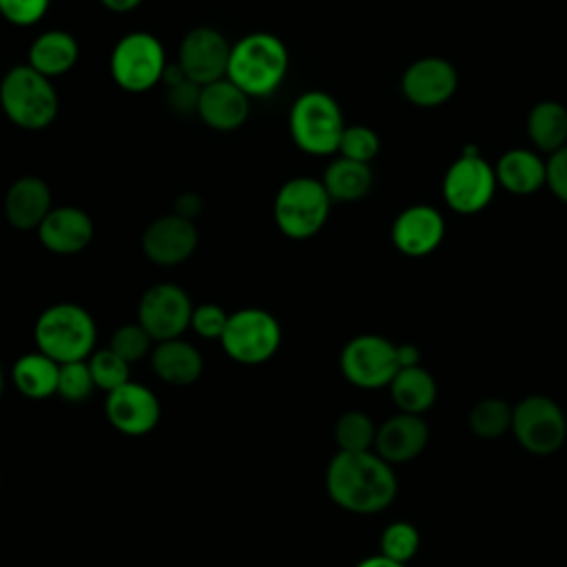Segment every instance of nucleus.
I'll return each instance as SVG.
<instances>
[{"label":"nucleus","instance_id":"1a4fd4ad","mask_svg":"<svg viewBox=\"0 0 567 567\" xmlns=\"http://www.w3.org/2000/svg\"><path fill=\"white\" fill-rule=\"evenodd\" d=\"M512 432L529 454H554L567 441V414L554 399L532 394L514 405Z\"/></svg>","mask_w":567,"mask_h":567},{"label":"nucleus","instance_id":"f257e3e1","mask_svg":"<svg viewBox=\"0 0 567 567\" xmlns=\"http://www.w3.org/2000/svg\"><path fill=\"white\" fill-rule=\"evenodd\" d=\"M330 501L350 514H377L396 496V476L377 452H337L326 467Z\"/></svg>","mask_w":567,"mask_h":567},{"label":"nucleus","instance_id":"6e6552de","mask_svg":"<svg viewBox=\"0 0 567 567\" xmlns=\"http://www.w3.org/2000/svg\"><path fill=\"white\" fill-rule=\"evenodd\" d=\"M219 343L235 363L261 365L277 354L281 326L277 317L264 308H241L228 315Z\"/></svg>","mask_w":567,"mask_h":567},{"label":"nucleus","instance_id":"4c0bfd02","mask_svg":"<svg viewBox=\"0 0 567 567\" xmlns=\"http://www.w3.org/2000/svg\"><path fill=\"white\" fill-rule=\"evenodd\" d=\"M545 168H547L545 186H549V190L563 204H567V146H563L556 153H551L547 157V162H545Z\"/></svg>","mask_w":567,"mask_h":567},{"label":"nucleus","instance_id":"0eeeda50","mask_svg":"<svg viewBox=\"0 0 567 567\" xmlns=\"http://www.w3.org/2000/svg\"><path fill=\"white\" fill-rule=\"evenodd\" d=\"M166 66V49L159 38L148 31L122 35L109 58L111 78L126 93L151 91L162 82Z\"/></svg>","mask_w":567,"mask_h":567},{"label":"nucleus","instance_id":"4468645a","mask_svg":"<svg viewBox=\"0 0 567 567\" xmlns=\"http://www.w3.org/2000/svg\"><path fill=\"white\" fill-rule=\"evenodd\" d=\"M104 414L111 427L120 434L144 436L157 427L162 405L148 385L128 381L106 394Z\"/></svg>","mask_w":567,"mask_h":567},{"label":"nucleus","instance_id":"c85d7f7f","mask_svg":"<svg viewBox=\"0 0 567 567\" xmlns=\"http://www.w3.org/2000/svg\"><path fill=\"white\" fill-rule=\"evenodd\" d=\"M377 425L359 410L343 412L334 423V441L339 452H370L374 447Z\"/></svg>","mask_w":567,"mask_h":567},{"label":"nucleus","instance_id":"f03ea898","mask_svg":"<svg viewBox=\"0 0 567 567\" xmlns=\"http://www.w3.org/2000/svg\"><path fill=\"white\" fill-rule=\"evenodd\" d=\"M290 53L281 38L268 31H252L233 42L226 78L250 100L270 97L288 75Z\"/></svg>","mask_w":567,"mask_h":567},{"label":"nucleus","instance_id":"9b49d317","mask_svg":"<svg viewBox=\"0 0 567 567\" xmlns=\"http://www.w3.org/2000/svg\"><path fill=\"white\" fill-rule=\"evenodd\" d=\"M339 370L348 383L361 390L385 388L399 372L396 343L381 334L352 337L339 354Z\"/></svg>","mask_w":567,"mask_h":567},{"label":"nucleus","instance_id":"cd10ccee","mask_svg":"<svg viewBox=\"0 0 567 567\" xmlns=\"http://www.w3.org/2000/svg\"><path fill=\"white\" fill-rule=\"evenodd\" d=\"M372 182L374 177L370 164L341 155L328 164L321 177V184L326 186L332 202H357L370 193Z\"/></svg>","mask_w":567,"mask_h":567},{"label":"nucleus","instance_id":"ddd939ff","mask_svg":"<svg viewBox=\"0 0 567 567\" xmlns=\"http://www.w3.org/2000/svg\"><path fill=\"white\" fill-rule=\"evenodd\" d=\"M230 42L226 35L215 27H193L177 47V64L182 66L184 75L199 84H213L226 78L228 58H230Z\"/></svg>","mask_w":567,"mask_h":567},{"label":"nucleus","instance_id":"7c9ffc66","mask_svg":"<svg viewBox=\"0 0 567 567\" xmlns=\"http://www.w3.org/2000/svg\"><path fill=\"white\" fill-rule=\"evenodd\" d=\"M86 363H89L95 388L106 394L131 381V363H126L122 357H117L109 346L95 350L86 359Z\"/></svg>","mask_w":567,"mask_h":567},{"label":"nucleus","instance_id":"5701e85b","mask_svg":"<svg viewBox=\"0 0 567 567\" xmlns=\"http://www.w3.org/2000/svg\"><path fill=\"white\" fill-rule=\"evenodd\" d=\"M80 58V44L73 33L64 29H47L33 38L27 64L47 78H60L69 73Z\"/></svg>","mask_w":567,"mask_h":567},{"label":"nucleus","instance_id":"6ab92c4d","mask_svg":"<svg viewBox=\"0 0 567 567\" xmlns=\"http://www.w3.org/2000/svg\"><path fill=\"white\" fill-rule=\"evenodd\" d=\"M430 439L427 423L419 414L396 412L377 425V439L372 452H377L385 463L399 465L416 458Z\"/></svg>","mask_w":567,"mask_h":567},{"label":"nucleus","instance_id":"f8f14e48","mask_svg":"<svg viewBox=\"0 0 567 567\" xmlns=\"http://www.w3.org/2000/svg\"><path fill=\"white\" fill-rule=\"evenodd\" d=\"M193 301L188 292L171 281L146 288L137 303V323L155 343L177 339L190 328Z\"/></svg>","mask_w":567,"mask_h":567},{"label":"nucleus","instance_id":"c03bdc74","mask_svg":"<svg viewBox=\"0 0 567 567\" xmlns=\"http://www.w3.org/2000/svg\"><path fill=\"white\" fill-rule=\"evenodd\" d=\"M2 390H4V372L0 368V396H2Z\"/></svg>","mask_w":567,"mask_h":567},{"label":"nucleus","instance_id":"423d86ee","mask_svg":"<svg viewBox=\"0 0 567 567\" xmlns=\"http://www.w3.org/2000/svg\"><path fill=\"white\" fill-rule=\"evenodd\" d=\"M330 206L332 199L321 179L299 175L279 186L272 202V217L284 237L303 241L326 226Z\"/></svg>","mask_w":567,"mask_h":567},{"label":"nucleus","instance_id":"7ed1b4c3","mask_svg":"<svg viewBox=\"0 0 567 567\" xmlns=\"http://www.w3.org/2000/svg\"><path fill=\"white\" fill-rule=\"evenodd\" d=\"M33 341L35 350L60 365L86 361L95 352L97 326L86 308L62 301L40 312L33 326Z\"/></svg>","mask_w":567,"mask_h":567},{"label":"nucleus","instance_id":"f3484780","mask_svg":"<svg viewBox=\"0 0 567 567\" xmlns=\"http://www.w3.org/2000/svg\"><path fill=\"white\" fill-rule=\"evenodd\" d=\"M445 237L443 215L427 204L408 206L392 221L390 239L405 257H425L434 252Z\"/></svg>","mask_w":567,"mask_h":567},{"label":"nucleus","instance_id":"a19ab883","mask_svg":"<svg viewBox=\"0 0 567 567\" xmlns=\"http://www.w3.org/2000/svg\"><path fill=\"white\" fill-rule=\"evenodd\" d=\"M396 363H399V370L421 365V350L412 343H399L396 346Z\"/></svg>","mask_w":567,"mask_h":567},{"label":"nucleus","instance_id":"9d476101","mask_svg":"<svg viewBox=\"0 0 567 567\" xmlns=\"http://www.w3.org/2000/svg\"><path fill=\"white\" fill-rule=\"evenodd\" d=\"M496 186L494 166L476 148H467L445 171L443 199L454 213L474 215L492 202Z\"/></svg>","mask_w":567,"mask_h":567},{"label":"nucleus","instance_id":"72a5a7b5","mask_svg":"<svg viewBox=\"0 0 567 567\" xmlns=\"http://www.w3.org/2000/svg\"><path fill=\"white\" fill-rule=\"evenodd\" d=\"M155 341L151 339V334L135 321V323H124L120 326L113 334H111V341H109V348L122 357L126 363H137L142 361L144 357L151 354Z\"/></svg>","mask_w":567,"mask_h":567},{"label":"nucleus","instance_id":"2f4dec72","mask_svg":"<svg viewBox=\"0 0 567 567\" xmlns=\"http://www.w3.org/2000/svg\"><path fill=\"white\" fill-rule=\"evenodd\" d=\"M419 545H421L419 529L408 520H394L381 532L379 554L405 565L408 560H412L416 556Z\"/></svg>","mask_w":567,"mask_h":567},{"label":"nucleus","instance_id":"c9c22d12","mask_svg":"<svg viewBox=\"0 0 567 567\" xmlns=\"http://www.w3.org/2000/svg\"><path fill=\"white\" fill-rule=\"evenodd\" d=\"M228 323V312L217 303H199L190 315V330L202 339H221L224 328Z\"/></svg>","mask_w":567,"mask_h":567},{"label":"nucleus","instance_id":"37998d69","mask_svg":"<svg viewBox=\"0 0 567 567\" xmlns=\"http://www.w3.org/2000/svg\"><path fill=\"white\" fill-rule=\"evenodd\" d=\"M354 567H405V565H401L396 560H390L383 554H374V556H368V558L359 560Z\"/></svg>","mask_w":567,"mask_h":567},{"label":"nucleus","instance_id":"393cba45","mask_svg":"<svg viewBox=\"0 0 567 567\" xmlns=\"http://www.w3.org/2000/svg\"><path fill=\"white\" fill-rule=\"evenodd\" d=\"M58 377H60V363H55L51 357L42 354L40 350L18 357L11 368L13 388L31 401H42L53 396L58 392Z\"/></svg>","mask_w":567,"mask_h":567},{"label":"nucleus","instance_id":"39448f33","mask_svg":"<svg viewBox=\"0 0 567 567\" xmlns=\"http://www.w3.org/2000/svg\"><path fill=\"white\" fill-rule=\"evenodd\" d=\"M346 122L339 102L326 91L301 93L288 113V131L299 151L326 157L339 151Z\"/></svg>","mask_w":567,"mask_h":567},{"label":"nucleus","instance_id":"e433bc0d","mask_svg":"<svg viewBox=\"0 0 567 567\" xmlns=\"http://www.w3.org/2000/svg\"><path fill=\"white\" fill-rule=\"evenodd\" d=\"M49 4L51 0H0V16L13 27H31L47 16Z\"/></svg>","mask_w":567,"mask_h":567},{"label":"nucleus","instance_id":"473e14b6","mask_svg":"<svg viewBox=\"0 0 567 567\" xmlns=\"http://www.w3.org/2000/svg\"><path fill=\"white\" fill-rule=\"evenodd\" d=\"M95 383L89 370L86 361H71L60 365V377H58V396L66 403H84L93 392Z\"/></svg>","mask_w":567,"mask_h":567},{"label":"nucleus","instance_id":"20e7f679","mask_svg":"<svg viewBox=\"0 0 567 567\" xmlns=\"http://www.w3.org/2000/svg\"><path fill=\"white\" fill-rule=\"evenodd\" d=\"M0 109L4 117L24 131L47 128L60 111L53 80L27 62L11 66L0 80Z\"/></svg>","mask_w":567,"mask_h":567},{"label":"nucleus","instance_id":"79ce46f5","mask_svg":"<svg viewBox=\"0 0 567 567\" xmlns=\"http://www.w3.org/2000/svg\"><path fill=\"white\" fill-rule=\"evenodd\" d=\"M144 0H100V4L111 13H131L135 11Z\"/></svg>","mask_w":567,"mask_h":567},{"label":"nucleus","instance_id":"2eb2a0df","mask_svg":"<svg viewBox=\"0 0 567 567\" xmlns=\"http://www.w3.org/2000/svg\"><path fill=\"white\" fill-rule=\"evenodd\" d=\"M199 233L195 221L166 213L153 219L142 233V252L155 266H179L188 261L197 248Z\"/></svg>","mask_w":567,"mask_h":567},{"label":"nucleus","instance_id":"f704fd0d","mask_svg":"<svg viewBox=\"0 0 567 567\" xmlns=\"http://www.w3.org/2000/svg\"><path fill=\"white\" fill-rule=\"evenodd\" d=\"M379 148H381L379 135H377L370 126H363V124H350V126H348V124H346L337 153H339L341 157L370 164V162L377 157Z\"/></svg>","mask_w":567,"mask_h":567},{"label":"nucleus","instance_id":"a211bd4d","mask_svg":"<svg viewBox=\"0 0 567 567\" xmlns=\"http://www.w3.org/2000/svg\"><path fill=\"white\" fill-rule=\"evenodd\" d=\"M35 233L40 244L49 252L66 257V255L82 252L91 244L95 235V226L86 210L64 204V206H53V210L44 217V221L38 226Z\"/></svg>","mask_w":567,"mask_h":567},{"label":"nucleus","instance_id":"4be33fe9","mask_svg":"<svg viewBox=\"0 0 567 567\" xmlns=\"http://www.w3.org/2000/svg\"><path fill=\"white\" fill-rule=\"evenodd\" d=\"M148 357L155 377L175 388L193 385L204 372L202 352L182 337L155 343Z\"/></svg>","mask_w":567,"mask_h":567},{"label":"nucleus","instance_id":"aec40b11","mask_svg":"<svg viewBox=\"0 0 567 567\" xmlns=\"http://www.w3.org/2000/svg\"><path fill=\"white\" fill-rule=\"evenodd\" d=\"M250 115V97L228 78L202 86L197 117L213 131L230 133L244 126Z\"/></svg>","mask_w":567,"mask_h":567},{"label":"nucleus","instance_id":"58836bf2","mask_svg":"<svg viewBox=\"0 0 567 567\" xmlns=\"http://www.w3.org/2000/svg\"><path fill=\"white\" fill-rule=\"evenodd\" d=\"M199 91L202 86L190 82V80H184L175 86L168 89V106L179 113V115H186V113H193L197 115V102H199Z\"/></svg>","mask_w":567,"mask_h":567},{"label":"nucleus","instance_id":"412c9836","mask_svg":"<svg viewBox=\"0 0 567 567\" xmlns=\"http://www.w3.org/2000/svg\"><path fill=\"white\" fill-rule=\"evenodd\" d=\"M4 219L16 230H38L44 217L53 210L49 184L35 175H22L4 193Z\"/></svg>","mask_w":567,"mask_h":567},{"label":"nucleus","instance_id":"bb28decb","mask_svg":"<svg viewBox=\"0 0 567 567\" xmlns=\"http://www.w3.org/2000/svg\"><path fill=\"white\" fill-rule=\"evenodd\" d=\"M527 137L543 153H556L567 146V106L556 100H543L527 113Z\"/></svg>","mask_w":567,"mask_h":567},{"label":"nucleus","instance_id":"a878e982","mask_svg":"<svg viewBox=\"0 0 567 567\" xmlns=\"http://www.w3.org/2000/svg\"><path fill=\"white\" fill-rule=\"evenodd\" d=\"M388 388L394 405L399 408V412H405V414L421 416L436 401V381L421 365L401 368Z\"/></svg>","mask_w":567,"mask_h":567},{"label":"nucleus","instance_id":"b1692460","mask_svg":"<svg viewBox=\"0 0 567 567\" xmlns=\"http://www.w3.org/2000/svg\"><path fill=\"white\" fill-rule=\"evenodd\" d=\"M496 182L512 195H532L545 186L547 168L536 151L509 148L496 162Z\"/></svg>","mask_w":567,"mask_h":567},{"label":"nucleus","instance_id":"c756f323","mask_svg":"<svg viewBox=\"0 0 567 567\" xmlns=\"http://www.w3.org/2000/svg\"><path fill=\"white\" fill-rule=\"evenodd\" d=\"M514 408L503 399H483L470 410V430L481 439H498L512 430Z\"/></svg>","mask_w":567,"mask_h":567},{"label":"nucleus","instance_id":"dca6fc26","mask_svg":"<svg viewBox=\"0 0 567 567\" xmlns=\"http://www.w3.org/2000/svg\"><path fill=\"white\" fill-rule=\"evenodd\" d=\"M458 86V73L445 58L427 55L414 60L401 78V91L414 106L432 109L445 104Z\"/></svg>","mask_w":567,"mask_h":567},{"label":"nucleus","instance_id":"ea45409f","mask_svg":"<svg viewBox=\"0 0 567 567\" xmlns=\"http://www.w3.org/2000/svg\"><path fill=\"white\" fill-rule=\"evenodd\" d=\"M202 208H204V199H202L197 193H182V195L175 199L173 213L179 215V217H186V219L195 221V217L202 213Z\"/></svg>","mask_w":567,"mask_h":567}]
</instances>
